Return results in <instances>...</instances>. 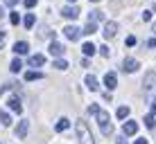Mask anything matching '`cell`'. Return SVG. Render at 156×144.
Returning a JSON list of instances; mask_svg holds the SVG:
<instances>
[{"mask_svg":"<svg viewBox=\"0 0 156 144\" xmlns=\"http://www.w3.org/2000/svg\"><path fill=\"white\" fill-rule=\"evenodd\" d=\"M95 119H98V124H100L102 135H106V137H109L111 133H113V126H111V119H109V113H106V110L98 108V110H95Z\"/></svg>","mask_w":156,"mask_h":144,"instance_id":"cell-1","label":"cell"},{"mask_svg":"<svg viewBox=\"0 0 156 144\" xmlns=\"http://www.w3.org/2000/svg\"><path fill=\"white\" fill-rule=\"evenodd\" d=\"M75 129H77V137H79V144H95V142H93V135H90V129L86 126V122H84V119H77Z\"/></svg>","mask_w":156,"mask_h":144,"instance_id":"cell-2","label":"cell"},{"mask_svg":"<svg viewBox=\"0 0 156 144\" xmlns=\"http://www.w3.org/2000/svg\"><path fill=\"white\" fill-rule=\"evenodd\" d=\"M143 88L147 95H156V72H147L143 79Z\"/></svg>","mask_w":156,"mask_h":144,"instance_id":"cell-3","label":"cell"},{"mask_svg":"<svg viewBox=\"0 0 156 144\" xmlns=\"http://www.w3.org/2000/svg\"><path fill=\"white\" fill-rule=\"evenodd\" d=\"M27 129H30V119H20L18 126H16V131H14L16 140H25V135H27Z\"/></svg>","mask_w":156,"mask_h":144,"instance_id":"cell-4","label":"cell"},{"mask_svg":"<svg viewBox=\"0 0 156 144\" xmlns=\"http://www.w3.org/2000/svg\"><path fill=\"white\" fill-rule=\"evenodd\" d=\"M63 34H66V39H68V41H77L79 36L84 34V32L79 29V27H75V25H68V27L63 29Z\"/></svg>","mask_w":156,"mask_h":144,"instance_id":"cell-5","label":"cell"},{"mask_svg":"<svg viewBox=\"0 0 156 144\" xmlns=\"http://www.w3.org/2000/svg\"><path fill=\"white\" fill-rule=\"evenodd\" d=\"M61 16H63V18H68V20H75L79 16V9L75 7V5H68V7L61 9Z\"/></svg>","mask_w":156,"mask_h":144,"instance_id":"cell-6","label":"cell"},{"mask_svg":"<svg viewBox=\"0 0 156 144\" xmlns=\"http://www.w3.org/2000/svg\"><path fill=\"white\" fill-rule=\"evenodd\" d=\"M104 39H113V36L118 34V25L113 23V20H106V25H104Z\"/></svg>","mask_w":156,"mask_h":144,"instance_id":"cell-7","label":"cell"},{"mask_svg":"<svg viewBox=\"0 0 156 144\" xmlns=\"http://www.w3.org/2000/svg\"><path fill=\"white\" fill-rule=\"evenodd\" d=\"M138 68H140V63L136 59H125V63H122V70L125 72H136Z\"/></svg>","mask_w":156,"mask_h":144,"instance_id":"cell-8","label":"cell"},{"mask_svg":"<svg viewBox=\"0 0 156 144\" xmlns=\"http://www.w3.org/2000/svg\"><path fill=\"white\" fill-rule=\"evenodd\" d=\"M104 86L109 88V90H113L118 86V77H115V72H106L104 74Z\"/></svg>","mask_w":156,"mask_h":144,"instance_id":"cell-9","label":"cell"},{"mask_svg":"<svg viewBox=\"0 0 156 144\" xmlns=\"http://www.w3.org/2000/svg\"><path fill=\"white\" fill-rule=\"evenodd\" d=\"M7 104H9V108H12L14 113H18V115L23 113V104H20V99H18V97H12V99L7 101Z\"/></svg>","mask_w":156,"mask_h":144,"instance_id":"cell-10","label":"cell"},{"mask_svg":"<svg viewBox=\"0 0 156 144\" xmlns=\"http://www.w3.org/2000/svg\"><path fill=\"white\" fill-rule=\"evenodd\" d=\"M136 131H138L136 122H125V124H122V133H125V135H133Z\"/></svg>","mask_w":156,"mask_h":144,"instance_id":"cell-11","label":"cell"},{"mask_svg":"<svg viewBox=\"0 0 156 144\" xmlns=\"http://www.w3.org/2000/svg\"><path fill=\"white\" fill-rule=\"evenodd\" d=\"M63 52H66V47H63L61 43H52V45H50V54H52V56L59 59V56H63Z\"/></svg>","mask_w":156,"mask_h":144,"instance_id":"cell-12","label":"cell"},{"mask_svg":"<svg viewBox=\"0 0 156 144\" xmlns=\"http://www.w3.org/2000/svg\"><path fill=\"white\" fill-rule=\"evenodd\" d=\"M14 52H16V54H27L30 45L25 43V41H18V43H14Z\"/></svg>","mask_w":156,"mask_h":144,"instance_id":"cell-13","label":"cell"},{"mask_svg":"<svg viewBox=\"0 0 156 144\" xmlns=\"http://www.w3.org/2000/svg\"><path fill=\"white\" fill-rule=\"evenodd\" d=\"M55 129H57L59 133H63V131H68V129H70V119H66V117H61V119H59V122H57V126H55Z\"/></svg>","mask_w":156,"mask_h":144,"instance_id":"cell-14","label":"cell"},{"mask_svg":"<svg viewBox=\"0 0 156 144\" xmlns=\"http://www.w3.org/2000/svg\"><path fill=\"white\" fill-rule=\"evenodd\" d=\"M43 63H45V56H43V54H32L30 56V65H43Z\"/></svg>","mask_w":156,"mask_h":144,"instance_id":"cell-15","label":"cell"},{"mask_svg":"<svg viewBox=\"0 0 156 144\" xmlns=\"http://www.w3.org/2000/svg\"><path fill=\"white\" fill-rule=\"evenodd\" d=\"M86 88H88V90H93V92L100 88V86H98V79H95L93 74H88V77H86Z\"/></svg>","mask_w":156,"mask_h":144,"instance_id":"cell-16","label":"cell"},{"mask_svg":"<svg viewBox=\"0 0 156 144\" xmlns=\"http://www.w3.org/2000/svg\"><path fill=\"white\" fill-rule=\"evenodd\" d=\"M95 50H98V47H95L93 43H90V41H88V43H84V45H82V52H84L86 56H93V54H95Z\"/></svg>","mask_w":156,"mask_h":144,"instance_id":"cell-17","label":"cell"},{"mask_svg":"<svg viewBox=\"0 0 156 144\" xmlns=\"http://www.w3.org/2000/svg\"><path fill=\"white\" fill-rule=\"evenodd\" d=\"M43 74L41 72H34V70H30V72H25V81H36V79H41Z\"/></svg>","mask_w":156,"mask_h":144,"instance_id":"cell-18","label":"cell"},{"mask_svg":"<svg viewBox=\"0 0 156 144\" xmlns=\"http://www.w3.org/2000/svg\"><path fill=\"white\" fill-rule=\"evenodd\" d=\"M34 14H27V16H25V20H23V25H25V27H27V29H32V27H34Z\"/></svg>","mask_w":156,"mask_h":144,"instance_id":"cell-19","label":"cell"},{"mask_svg":"<svg viewBox=\"0 0 156 144\" xmlns=\"http://www.w3.org/2000/svg\"><path fill=\"white\" fill-rule=\"evenodd\" d=\"M84 34H86V36L95 34V23H93V20H88V23H86V27H84Z\"/></svg>","mask_w":156,"mask_h":144,"instance_id":"cell-20","label":"cell"},{"mask_svg":"<svg viewBox=\"0 0 156 144\" xmlns=\"http://www.w3.org/2000/svg\"><path fill=\"white\" fill-rule=\"evenodd\" d=\"M125 117H129V106H120L118 108V119H125Z\"/></svg>","mask_w":156,"mask_h":144,"instance_id":"cell-21","label":"cell"},{"mask_svg":"<svg viewBox=\"0 0 156 144\" xmlns=\"http://www.w3.org/2000/svg\"><path fill=\"white\" fill-rule=\"evenodd\" d=\"M102 18H104V14H102V12H90L88 14V20H93V23H98V20H102Z\"/></svg>","mask_w":156,"mask_h":144,"instance_id":"cell-22","label":"cell"},{"mask_svg":"<svg viewBox=\"0 0 156 144\" xmlns=\"http://www.w3.org/2000/svg\"><path fill=\"white\" fill-rule=\"evenodd\" d=\"M20 68H23V63H20L18 59H14V61H12V65H9V70H12V72H18Z\"/></svg>","mask_w":156,"mask_h":144,"instance_id":"cell-23","label":"cell"},{"mask_svg":"<svg viewBox=\"0 0 156 144\" xmlns=\"http://www.w3.org/2000/svg\"><path fill=\"white\" fill-rule=\"evenodd\" d=\"M154 115H145V126H147V129H154Z\"/></svg>","mask_w":156,"mask_h":144,"instance_id":"cell-24","label":"cell"},{"mask_svg":"<svg viewBox=\"0 0 156 144\" xmlns=\"http://www.w3.org/2000/svg\"><path fill=\"white\" fill-rule=\"evenodd\" d=\"M55 68H57V70H66V68H68V63L63 61V59H57V61H55Z\"/></svg>","mask_w":156,"mask_h":144,"instance_id":"cell-25","label":"cell"},{"mask_svg":"<svg viewBox=\"0 0 156 144\" xmlns=\"http://www.w3.org/2000/svg\"><path fill=\"white\" fill-rule=\"evenodd\" d=\"M0 122H2V126H9L12 124V117H9L7 113H0Z\"/></svg>","mask_w":156,"mask_h":144,"instance_id":"cell-26","label":"cell"},{"mask_svg":"<svg viewBox=\"0 0 156 144\" xmlns=\"http://www.w3.org/2000/svg\"><path fill=\"white\" fill-rule=\"evenodd\" d=\"M9 23H12V25H18V23H20V16L16 14V12H12V14H9Z\"/></svg>","mask_w":156,"mask_h":144,"instance_id":"cell-27","label":"cell"},{"mask_svg":"<svg viewBox=\"0 0 156 144\" xmlns=\"http://www.w3.org/2000/svg\"><path fill=\"white\" fill-rule=\"evenodd\" d=\"M100 54H102V56H111V47H109V45H102V47H100Z\"/></svg>","mask_w":156,"mask_h":144,"instance_id":"cell-28","label":"cell"},{"mask_svg":"<svg viewBox=\"0 0 156 144\" xmlns=\"http://www.w3.org/2000/svg\"><path fill=\"white\" fill-rule=\"evenodd\" d=\"M39 36H41V39H48V36H50V29H48L45 25H43V27H41V32H39Z\"/></svg>","mask_w":156,"mask_h":144,"instance_id":"cell-29","label":"cell"},{"mask_svg":"<svg viewBox=\"0 0 156 144\" xmlns=\"http://www.w3.org/2000/svg\"><path fill=\"white\" fill-rule=\"evenodd\" d=\"M125 45H129V47H133V45H136V36H127Z\"/></svg>","mask_w":156,"mask_h":144,"instance_id":"cell-30","label":"cell"},{"mask_svg":"<svg viewBox=\"0 0 156 144\" xmlns=\"http://www.w3.org/2000/svg\"><path fill=\"white\" fill-rule=\"evenodd\" d=\"M34 5H36V0H25V7H27V9H32Z\"/></svg>","mask_w":156,"mask_h":144,"instance_id":"cell-31","label":"cell"},{"mask_svg":"<svg viewBox=\"0 0 156 144\" xmlns=\"http://www.w3.org/2000/svg\"><path fill=\"white\" fill-rule=\"evenodd\" d=\"M143 20H145V23H147V20H152V12H145V14H143Z\"/></svg>","mask_w":156,"mask_h":144,"instance_id":"cell-32","label":"cell"},{"mask_svg":"<svg viewBox=\"0 0 156 144\" xmlns=\"http://www.w3.org/2000/svg\"><path fill=\"white\" fill-rule=\"evenodd\" d=\"M2 43H5V32L0 29V47H2Z\"/></svg>","mask_w":156,"mask_h":144,"instance_id":"cell-33","label":"cell"},{"mask_svg":"<svg viewBox=\"0 0 156 144\" xmlns=\"http://www.w3.org/2000/svg\"><path fill=\"white\" fill-rule=\"evenodd\" d=\"M147 47H156V39H152V41H147Z\"/></svg>","mask_w":156,"mask_h":144,"instance_id":"cell-34","label":"cell"},{"mask_svg":"<svg viewBox=\"0 0 156 144\" xmlns=\"http://www.w3.org/2000/svg\"><path fill=\"white\" fill-rule=\"evenodd\" d=\"M5 2H7V5H9V7H14V5H16V2H18V0H5Z\"/></svg>","mask_w":156,"mask_h":144,"instance_id":"cell-35","label":"cell"},{"mask_svg":"<svg viewBox=\"0 0 156 144\" xmlns=\"http://www.w3.org/2000/svg\"><path fill=\"white\" fill-rule=\"evenodd\" d=\"M115 144H127V142H125V137H118V140H115Z\"/></svg>","mask_w":156,"mask_h":144,"instance_id":"cell-36","label":"cell"},{"mask_svg":"<svg viewBox=\"0 0 156 144\" xmlns=\"http://www.w3.org/2000/svg\"><path fill=\"white\" fill-rule=\"evenodd\" d=\"M136 144H147V140H136Z\"/></svg>","mask_w":156,"mask_h":144,"instance_id":"cell-37","label":"cell"},{"mask_svg":"<svg viewBox=\"0 0 156 144\" xmlns=\"http://www.w3.org/2000/svg\"><path fill=\"white\" fill-rule=\"evenodd\" d=\"M152 110H154V113H156V101H154V104H152Z\"/></svg>","mask_w":156,"mask_h":144,"instance_id":"cell-38","label":"cell"},{"mask_svg":"<svg viewBox=\"0 0 156 144\" xmlns=\"http://www.w3.org/2000/svg\"><path fill=\"white\" fill-rule=\"evenodd\" d=\"M2 16H5V14H2V7H0V18H2Z\"/></svg>","mask_w":156,"mask_h":144,"instance_id":"cell-39","label":"cell"},{"mask_svg":"<svg viewBox=\"0 0 156 144\" xmlns=\"http://www.w3.org/2000/svg\"><path fill=\"white\" fill-rule=\"evenodd\" d=\"M152 29H154V34H156V23H154V27H152Z\"/></svg>","mask_w":156,"mask_h":144,"instance_id":"cell-40","label":"cell"},{"mask_svg":"<svg viewBox=\"0 0 156 144\" xmlns=\"http://www.w3.org/2000/svg\"><path fill=\"white\" fill-rule=\"evenodd\" d=\"M90 2H100V0H90Z\"/></svg>","mask_w":156,"mask_h":144,"instance_id":"cell-41","label":"cell"},{"mask_svg":"<svg viewBox=\"0 0 156 144\" xmlns=\"http://www.w3.org/2000/svg\"><path fill=\"white\" fill-rule=\"evenodd\" d=\"M68 2H75V0H68Z\"/></svg>","mask_w":156,"mask_h":144,"instance_id":"cell-42","label":"cell"}]
</instances>
